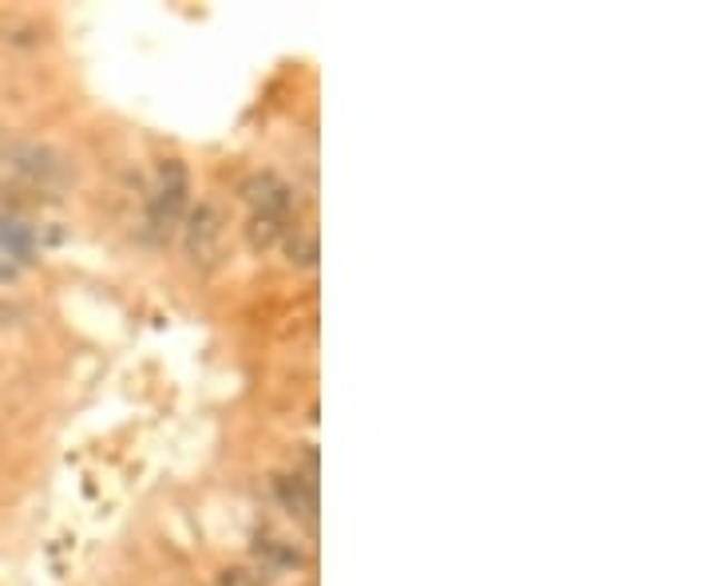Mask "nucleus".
Listing matches in <instances>:
<instances>
[{"label": "nucleus", "mask_w": 713, "mask_h": 586, "mask_svg": "<svg viewBox=\"0 0 713 586\" xmlns=\"http://www.w3.org/2000/svg\"><path fill=\"white\" fill-rule=\"evenodd\" d=\"M258 555H263L270 567H298V563H301L298 550L281 547V543H263V547H258Z\"/></svg>", "instance_id": "obj_8"}, {"label": "nucleus", "mask_w": 713, "mask_h": 586, "mask_svg": "<svg viewBox=\"0 0 713 586\" xmlns=\"http://www.w3.org/2000/svg\"><path fill=\"white\" fill-rule=\"evenodd\" d=\"M218 235H222V215H218L210 202H202L195 215H190V226H187V250L195 258H210L218 250Z\"/></svg>", "instance_id": "obj_2"}, {"label": "nucleus", "mask_w": 713, "mask_h": 586, "mask_svg": "<svg viewBox=\"0 0 713 586\" xmlns=\"http://www.w3.org/2000/svg\"><path fill=\"white\" fill-rule=\"evenodd\" d=\"M182 202H187V190H167L159 187L151 199V210H147V226H155L159 235H167L182 215Z\"/></svg>", "instance_id": "obj_5"}, {"label": "nucleus", "mask_w": 713, "mask_h": 586, "mask_svg": "<svg viewBox=\"0 0 713 586\" xmlns=\"http://www.w3.org/2000/svg\"><path fill=\"white\" fill-rule=\"evenodd\" d=\"M281 226H286V218H270V215H254L250 222V246H258V250H266V246L278 242Z\"/></svg>", "instance_id": "obj_7"}, {"label": "nucleus", "mask_w": 713, "mask_h": 586, "mask_svg": "<svg viewBox=\"0 0 713 586\" xmlns=\"http://www.w3.org/2000/svg\"><path fill=\"white\" fill-rule=\"evenodd\" d=\"M222 586H254V578H250V570H242V567H235V570H222V578H218Z\"/></svg>", "instance_id": "obj_11"}, {"label": "nucleus", "mask_w": 713, "mask_h": 586, "mask_svg": "<svg viewBox=\"0 0 713 586\" xmlns=\"http://www.w3.org/2000/svg\"><path fill=\"white\" fill-rule=\"evenodd\" d=\"M56 155L48 151V147H37V143H24L12 151V167H17L20 175H28V179H48V175H56Z\"/></svg>", "instance_id": "obj_6"}, {"label": "nucleus", "mask_w": 713, "mask_h": 586, "mask_svg": "<svg viewBox=\"0 0 713 586\" xmlns=\"http://www.w3.org/2000/svg\"><path fill=\"white\" fill-rule=\"evenodd\" d=\"M159 187H167V190H187V167H182L179 159H167L164 167H159Z\"/></svg>", "instance_id": "obj_9"}, {"label": "nucleus", "mask_w": 713, "mask_h": 586, "mask_svg": "<svg viewBox=\"0 0 713 586\" xmlns=\"http://www.w3.org/2000/svg\"><path fill=\"white\" fill-rule=\"evenodd\" d=\"M278 496L281 504L289 507V511L298 515V519H306V524H314V507H317V496H314V484L301 476H286L278 479Z\"/></svg>", "instance_id": "obj_4"}, {"label": "nucleus", "mask_w": 713, "mask_h": 586, "mask_svg": "<svg viewBox=\"0 0 713 586\" xmlns=\"http://www.w3.org/2000/svg\"><path fill=\"white\" fill-rule=\"evenodd\" d=\"M242 195L250 199L254 215H270V218L289 215V187L274 179V175H254L242 187Z\"/></svg>", "instance_id": "obj_1"}, {"label": "nucleus", "mask_w": 713, "mask_h": 586, "mask_svg": "<svg viewBox=\"0 0 713 586\" xmlns=\"http://www.w3.org/2000/svg\"><path fill=\"white\" fill-rule=\"evenodd\" d=\"M0 246L9 250V258H20V262H32L37 254V230L20 218H0Z\"/></svg>", "instance_id": "obj_3"}, {"label": "nucleus", "mask_w": 713, "mask_h": 586, "mask_svg": "<svg viewBox=\"0 0 713 586\" xmlns=\"http://www.w3.org/2000/svg\"><path fill=\"white\" fill-rule=\"evenodd\" d=\"M289 258H294L298 266H314L317 262V242L314 238H294V242H289Z\"/></svg>", "instance_id": "obj_10"}]
</instances>
